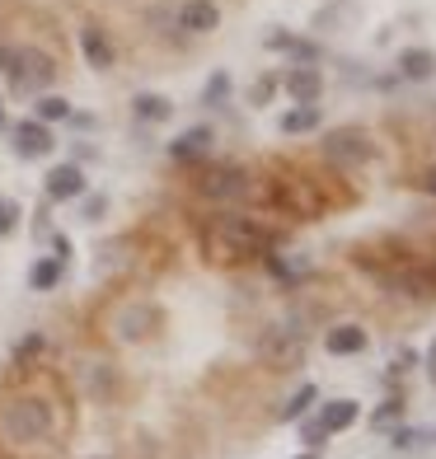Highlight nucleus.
Wrapping results in <instances>:
<instances>
[{
    "label": "nucleus",
    "instance_id": "nucleus-1",
    "mask_svg": "<svg viewBox=\"0 0 436 459\" xmlns=\"http://www.w3.org/2000/svg\"><path fill=\"white\" fill-rule=\"evenodd\" d=\"M202 248L212 263H244V258H263L273 248V230L258 225L254 216H212L202 225Z\"/></svg>",
    "mask_w": 436,
    "mask_h": 459
},
{
    "label": "nucleus",
    "instance_id": "nucleus-2",
    "mask_svg": "<svg viewBox=\"0 0 436 459\" xmlns=\"http://www.w3.org/2000/svg\"><path fill=\"white\" fill-rule=\"evenodd\" d=\"M61 75L57 66V56L43 52V48H33V43H14L10 52V66H5V80H10V90L14 94H48L52 90V80Z\"/></svg>",
    "mask_w": 436,
    "mask_h": 459
},
{
    "label": "nucleus",
    "instance_id": "nucleus-3",
    "mask_svg": "<svg viewBox=\"0 0 436 459\" xmlns=\"http://www.w3.org/2000/svg\"><path fill=\"white\" fill-rule=\"evenodd\" d=\"M0 436L10 446H38L52 436V408L43 399H10L0 408Z\"/></svg>",
    "mask_w": 436,
    "mask_h": 459
},
{
    "label": "nucleus",
    "instance_id": "nucleus-4",
    "mask_svg": "<svg viewBox=\"0 0 436 459\" xmlns=\"http://www.w3.org/2000/svg\"><path fill=\"white\" fill-rule=\"evenodd\" d=\"M319 155H324L328 164H338V169H357V164H371L380 151H376V141H371L366 127L347 122V127H328V132H324Z\"/></svg>",
    "mask_w": 436,
    "mask_h": 459
},
{
    "label": "nucleus",
    "instance_id": "nucleus-5",
    "mask_svg": "<svg viewBox=\"0 0 436 459\" xmlns=\"http://www.w3.org/2000/svg\"><path fill=\"white\" fill-rule=\"evenodd\" d=\"M193 187L206 202H244L249 193H254V178H249L240 164H212V169L197 174Z\"/></svg>",
    "mask_w": 436,
    "mask_h": 459
},
{
    "label": "nucleus",
    "instance_id": "nucleus-6",
    "mask_svg": "<svg viewBox=\"0 0 436 459\" xmlns=\"http://www.w3.org/2000/svg\"><path fill=\"white\" fill-rule=\"evenodd\" d=\"M10 141H14V155H19V160H48V155L57 151V136H52V127H48V122H38V117L14 122Z\"/></svg>",
    "mask_w": 436,
    "mask_h": 459
},
{
    "label": "nucleus",
    "instance_id": "nucleus-7",
    "mask_svg": "<svg viewBox=\"0 0 436 459\" xmlns=\"http://www.w3.org/2000/svg\"><path fill=\"white\" fill-rule=\"evenodd\" d=\"M212 145H216V132L206 127V122H197V127H188V132H179L164 151H170V160L174 164H202L206 155H212Z\"/></svg>",
    "mask_w": 436,
    "mask_h": 459
},
{
    "label": "nucleus",
    "instance_id": "nucleus-8",
    "mask_svg": "<svg viewBox=\"0 0 436 459\" xmlns=\"http://www.w3.org/2000/svg\"><path fill=\"white\" fill-rule=\"evenodd\" d=\"M277 80H282V94L296 99V103H319V94H324V71L319 66H305V61L286 66Z\"/></svg>",
    "mask_w": 436,
    "mask_h": 459
},
{
    "label": "nucleus",
    "instance_id": "nucleus-9",
    "mask_svg": "<svg viewBox=\"0 0 436 459\" xmlns=\"http://www.w3.org/2000/svg\"><path fill=\"white\" fill-rule=\"evenodd\" d=\"M80 193H85V169H80L75 160L52 164L48 178H43V197L48 202H80Z\"/></svg>",
    "mask_w": 436,
    "mask_h": 459
},
{
    "label": "nucleus",
    "instance_id": "nucleus-10",
    "mask_svg": "<svg viewBox=\"0 0 436 459\" xmlns=\"http://www.w3.org/2000/svg\"><path fill=\"white\" fill-rule=\"evenodd\" d=\"M263 48L277 52V56H291V61H305V66H319V56H324L315 38H301V33H291V29H267Z\"/></svg>",
    "mask_w": 436,
    "mask_h": 459
},
{
    "label": "nucleus",
    "instance_id": "nucleus-11",
    "mask_svg": "<svg viewBox=\"0 0 436 459\" xmlns=\"http://www.w3.org/2000/svg\"><path fill=\"white\" fill-rule=\"evenodd\" d=\"M80 56H85V66L90 71H113L118 66V48H113V38L109 29H99V24H85L80 29Z\"/></svg>",
    "mask_w": 436,
    "mask_h": 459
},
{
    "label": "nucleus",
    "instance_id": "nucleus-12",
    "mask_svg": "<svg viewBox=\"0 0 436 459\" xmlns=\"http://www.w3.org/2000/svg\"><path fill=\"white\" fill-rule=\"evenodd\" d=\"M174 19H179V33L202 38V33H216L221 29V5H216V0H183Z\"/></svg>",
    "mask_w": 436,
    "mask_h": 459
},
{
    "label": "nucleus",
    "instance_id": "nucleus-13",
    "mask_svg": "<svg viewBox=\"0 0 436 459\" xmlns=\"http://www.w3.org/2000/svg\"><path fill=\"white\" fill-rule=\"evenodd\" d=\"M366 347H371V333L362 324H334V328H324V351H328V357H362Z\"/></svg>",
    "mask_w": 436,
    "mask_h": 459
},
{
    "label": "nucleus",
    "instance_id": "nucleus-14",
    "mask_svg": "<svg viewBox=\"0 0 436 459\" xmlns=\"http://www.w3.org/2000/svg\"><path fill=\"white\" fill-rule=\"evenodd\" d=\"M380 286H385V290H399V296H408V300H432V296H436V277H432V273H418V267L385 273Z\"/></svg>",
    "mask_w": 436,
    "mask_h": 459
},
{
    "label": "nucleus",
    "instance_id": "nucleus-15",
    "mask_svg": "<svg viewBox=\"0 0 436 459\" xmlns=\"http://www.w3.org/2000/svg\"><path fill=\"white\" fill-rule=\"evenodd\" d=\"M315 422L328 431V436H343L362 422V403L357 399H324V408L315 412Z\"/></svg>",
    "mask_w": 436,
    "mask_h": 459
},
{
    "label": "nucleus",
    "instance_id": "nucleus-16",
    "mask_svg": "<svg viewBox=\"0 0 436 459\" xmlns=\"http://www.w3.org/2000/svg\"><path fill=\"white\" fill-rule=\"evenodd\" d=\"M324 127V108L319 103H296V108H286L277 117V132L282 136H310V132H319Z\"/></svg>",
    "mask_w": 436,
    "mask_h": 459
},
{
    "label": "nucleus",
    "instance_id": "nucleus-17",
    "mask_svg": "<svg viewBox=\"0 0 436 459\" xmlns=\"http://www.w3.org/2000/svg\"><path fill=\"white\" fill-rule=\"evenodd\" d=\"M61 277H66V258L48 254V258H38V263L29 267V290L48 296V290H57V286H61Z\"/></svg>",
    "mask_w": 436,
    "mask_h": 459
},
{
    "label": "nucleus",
    "instance_id": "nucleus-18",
    "mask_svg": "<svg viewBox=\"0 0 436 459\" xmlns=\"http://www.w3.org/2000/svg\"><path fill=\"white\" fill-rule=\"evenodd\" d=\"M132 117L145 122V127H160V122H170V117H174V103L164 99V94H151V90H145V94L132 99Z\"/></svg>",
    "mask_w": 436,
    "mask_h": 459
},
{
    "label": "nucleus",
    "instance_id": "nucleus-19",
    "mask_svg": "<svg viewBox=\"0 0 436 459\" xmlns=\"http://www.w3.org/2000/svg\"><path fill=\"white\" fill-rule=\"evenodd\" d=\"M436 75V52L432 48H404L399 52V80H432Z\"/></svg>",
    "mask_w": 436,
    "mask_h": 459
},
{
    "label": "nucleus",
    "instance_id": "nucleus-20",
    "mask_svg": "<svg viewBox=\"0 0 436 459\" xmlns=\"http://www.w3.org/2000/svg\"><path fill=\"white\" fill-rule=\"evenodd\" d=\"M404 412H408V399H404V389H399V394H385V399L376 403V412H371V427L389 431V427H399V422H404Z\"/></svg>",
    "mask_w": 436,
    "mask_h": 459
},
{
    "label": "nucleus",
    "instance_id": "nucleus-21",
    "mask_svg": "<svg viewBox=\"0 0 436 459\" xmlns=\"http://www.w3.org/2000/svg\"><path fill=\"white\" fill-rule=\"evenodd\" d=\"M319 403V389L315 385H301L296 394H291V399L277 408V422H301V417L310 412V408H315Z\"/></svg>",
    "mask_w": 436,
    "mask_h": 459
},
{
    "label": "nucleus",
    "instance_id": "nucleus-22",
    "mask_svg": "<svg viewBox=\"0 0 436 459\" xmlns=\"http://www.w3.org/2000/svg\"><path fill=\"white\" fill-rule=\"evenodd\" d=\"M75 108H71V99H61V94H38L33 99V117L38 122H48V127H57V122H66Z\"/></svg>",
    "mask_w": 436,
    "mask_h": 459
},
{
    "label": "nucleus",
    "instance_id": "nucleus-23",
    "mask_svg": "<svg viewBox=\"0 0 436 459\" xmlns=\"http://www.w3.org/2000/svg\"><path fill=\"white\" fill-rule=\"evenodd\" d=\"M225 99H231V71H212L202 85V108H225Z\"/></svg>",
    "mask_w": 436,
    "mask_h": 459
},
{
    "label": "nucleus",
    "instance_id": "nucleus-24",
    "mask_svg": "<svg viewBox=\"0 0 436 459\" xmlns=\"http://www.w3.org/2000/svg\"><path fill=\"white\" fill-rule=\"evenodd\" d=\"M282 94V80H277V71H267V75H258L254 85H249V108H267Z\"/></svg>",
    "mask_w": 436,
    "mask_h": 459
},
{
    "label": "nucleus",
    "instance_id": "nucleus-25",
    "mask_svg": "<svg viewBox=\"0 0 436 459\" xmlns=\"http://www.w3.org/2000/svg\"><path fill=\"white\" fill-rule=\"evenodd\" d=\"M423 441H432V431H418V427H389V446L394 450H418Z\"/></svg>",
    "mask_w": 436,
    "mask_h": 459
},
{
    "label": "nucleus",
    "instance_id": "nucleus-26",
    "mask_svg": "<svg viewBox=\"0 0 436 459\" xmlns=\"http://www.w3.org/2000/svg\"><path fill=\"white\" fill-rule=\"evenodd\" d=\"M103 216H109V197H103V193H80V221L99 225Z\"/></svg>",
    "mask_w": 436,
    "mask_h": 459
},
{
    "label": "nucleus",
    "instance_id": "nucleus-27",
    "mask_svg": "<svg viewBox=\"0 0 436 459\" xmlns=\"http://www.w3.org/2000/svg\"><path fill=\"white\" fill-rule=\"evenodd\" d=\"M19 221H24V206H19L14 197H0V239H10Z\"/></svg>",
    "mask_w": 436,
    "mask_h": 459
},
{
    "label": "nucleus",
    "instance_id": "nucleus-28",
    "mask_svg": "<svg viewBox=\"0 0 436 459\" xmlns=\"http://www.w3.org/2000/svg\"><path fill=\"white\" fill-rule=\"evenodd\" d=\"M324 441H328V431L315 422V417H301V446L305 450H324Z\"/></svg>",
    "mask_w": 436,
    "mask_h": 459
},
{
    "label": "nucleus",
    "instance_id": "nucleus-29",
    "mask_svg": "<svg viewBox=\"0 0 436 459\" xmlns=\"http://www.w3.org/2000/svg\"><path fill=\"white\" fill-rule=\"evenodd\" d=\"M347 14H352V0H334L328 10H319V14H315V29H334L338 19H347Z\"/></svg>",
    "mask_w": 436,
    "mask_h": 459
},
{
    "label": "nucleus",
    "instance_id": "nucleus-30",
    "mask_svg": "<svg viewBox=\"0 0 436 459\" xmlns=\"http://www.w3.org/2000/svg\"><path fill=\"white\" fill-rule=\"evenodd\" d=\"M413 366H423V357L413 347H399V351H394V361H389V380H394V375H408Z\"/></svg>",
    "mask_w": 436,
    "mask_h": 459
},
{
    "label": "nucleus",
    "instance_id": "nucleus-31",
    "mask_svg": "<svg viewBox=\"0 0 436 459\" xmlns=\"http://www.w3.org/2000/svg\"><path fill=\"white\" fill-rule=\"evenodd\" d=\"M423 370H427V380H432V389H436V342L427 347V357H423Z\"/></svg>",
    "mask_w": 436,
    "mask_h": 459
},
{
    "label": "nucleus",
    "instance_id": "nucleus-32",
    "mask_svg": "<svg viewBox=\"0 0 436 459\" xmlns=\"http://www.w3.org/2000/svg\"><path fill=\"white\" fill-rule=\"evenodd\" d=\"M52 254L57 258H71V239L66 235H52Z\"/></svg>",
    "mask_w": 436,
    "mask_h": 459
},
{
    "label": "nucleus",
    "instance_id": "nucleus-33",
    "mask_svg": "<svg viewBox=\"0 0 436 459\" xmlns=\"http://www.w3.org/2000/svg\"><path fill=\"white\" fill-rule=\"evenodd\" d=\"M94 155H99V151H94L90 141H80V145H75V164H80V160H94Z\"/></svg>",
    "mask_w": 436,
    "mask_h": 459
},
{
    "label": "nucleus",
    "instance_id": "nucleus-34",
    "mask_svg": "<svg viewBox=\"0 0 436 459\" xmlns=\"http://www.w3.org/2000/svg\"><path fill=\"white\" fill-rule=\"evenodd\" d=\"M10 52H14V43H5V38H0V75H5V66H10Z\"/></svg>",
    "mask_w": 436,
    "mask_h": 459
},
{
    "label": "nucleus",
    "instance_id": "nucleus-35",
    "mask_svg": "<svg viewBox=\"0 0 436 459\" xmlns=\"http://www.w3.org/2000/svg\"><path fill=\"white\" fill-rule=\"evenodd\" d=\"M423 187H427V193H436V169H432V174L423 178Z\"/></svg>",
    "mask_w": 436,
    "mask_h": 459
},
{
    "label": "nucleus",
    "instance_id": "nucleus-36",
    "mask_svg": "<svg viewBox=\"0 0 436 459\" xmlns=\"http://www.w3.org/2000/svg\"><path fill=\"white\" fill-rule=\"evenodd\" d=\"M5 122H10V117H5V99H0V132H5Z\"/></svg>",
    "mask_w": 436,
    "mask_h": 459
},
{
    "label": "nucleus",
    "instance_id": "nucleus-37",
    "mask_svg": "<svg viewBox=\"0 0 436 459\" xmlns=\"http://www.w3.org/2000/svg\"><path fill=\"white\" fill-rule=\"evenodd\" d=\"M296 459H319V450H305V455H296Z\"/></svg>",
    "mask_w": 436,
    "mask_h": 459
},
{
    "label": "nucleus",
    "instance_id": "nucleus-38",
    "mask_svg": "<svg viewBox=\"0 0 436 459\" xmlns=\"http://www.w3.org/2000/svg\"><path fill=\"white\" fill-rule=\"evenodd\" d=\"M94 459H113V455H94Z\"/></svg>",
    "mask_w": 436,
    "mask_h": 459
}]
</instances>
